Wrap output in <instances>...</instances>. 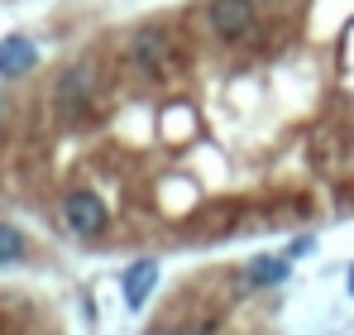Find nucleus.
<instances>
[{
    "label": "nucleus",
    "instance_id": "obj_1",
    "mask_svg": "<svg viewBox=\"0 0 354 335\" xmlns=\"http://www.w3.org/2000/svg\"><path fill=\"white\" fill-rule=\"evenodd\" d=\"M62 221L72 235H101L106 225H111V211H106V201L96 197V192H86V187H77V192H67L62 197Z\"/></svg>",
    "mask_w": 354,
    "mask_h": 335
},
{
    "label": "nucleus",
    "instance_id": "obj_2",
    "mask_svg": "<svg viewBox=\"0 0 354 335\" xmlns=\"http://www.w3.org/2000/svg\"><path fill=\"white\" fill-rule=\"evenodd\" d=\"M91 91H96V72L86 67V62H77V67H67L58 77V87H53V106H58L62 120H77V115L91 106Z\"/></svg>",
    "mask_w": 354,
    "mask_h": 335
},
{
    "label": "nucleus",
    "instance_id": "obj_3",
    "mask_svg": "<svg viewBox=\"0 0 354 335\" xmlns=\"http://www.w3.org/2000/svg\"><path fill=\"white\" fill-rule=\"evenodd\" d=\"M129 62L144 72V77H163L173 67V44L163 29H134L129 34Z\"/></svg>",
    "mask_w": 354,
    "mask_h": 335
},
{
    "label": "nucleus",
    "instance_id": "obj_4",
    "mask_svg": "<svg viewBox=\"0 0 354 335\" xmlns=\"http://www.w3.org/2000/svg\"><path fill=\"white\" fill-rule=\"evenodd\" d=\"M254 0H211L206 5V24L216 39H244L254 29Z\"/></svg>",
    "mask_w": 354,
    "mask_h": 335
},
{
    "label": "nucleus",
    "instance_id": "obj_5",
    "mask_svg": "<svg viewBox=\"0 0 354 335\" xmlns=\"http://www.w3.org/2000/svg\"><path fill=\"white\" fill-rule=\"evenodd\" d=\"M158 278H163L158 259H134V264L124 269V278H120V287H124V307H129V311H139V307L153 297Z\"/></svg>",
    "mask_w": 354,
    "mask_h": 335
},
{
    "label": "nucleus",
    "instance_id": "obj_6",
    "mask_svg": "<svg viewBox=\"0 0 354 335\" xmlns=\"http://www.w3.org/2000/svg\"><path fill=\"white\" fill-rule=\"evenodd\" d=\"M34 62H39V48H34V39H24V34H10V39H0V77H24Z\"/></svg>",
    "mask_w": 354,
    "mask_h": 335
},
{
    "label": "nucleus",
    "instance_id": "obj_7",
    "mask_svg": "<svg viewBox=\"0 0 354 335\" xmlns=\"http://www.w3.org/2000/svg\"><path fill=\"white\" fill-rule=\"evenodd\" d=\"M244 282H249V287H278V282H288V259L259 254V259L244 269Z\"/></svg>",
    "mask_w": 354,
    "mask_h": 335
},
{
    "label": "nucleus",
    "instance_id": "obj_8",
    "mask_svg": "<svg viewBox=\"0 0 354 335\" xmlns=\"http://www.w3.org/2000/svg\"><path fill=\"white\" fill-rule=\"evenodd\" d=\"M24 230H15V225L0 221V264H15V259H24Z\"/></svg>",
    "mask_w": 354,
    "mask_h": 335
},
{
    "label": "nucleus",
    "instance_id": "obj_9",
    "mask_svg": "<svg viewBox=\"0 0 354 335\" xmlns=\"http://www.w3.org/2000/svg\"><path fill=\"white\" fill-rule=\"evenodd\" d=\"M350 292H354V269H350Z\"/></svg>",
    "mask_w": 354,
    "mask_h": 335
}]
</instances>
